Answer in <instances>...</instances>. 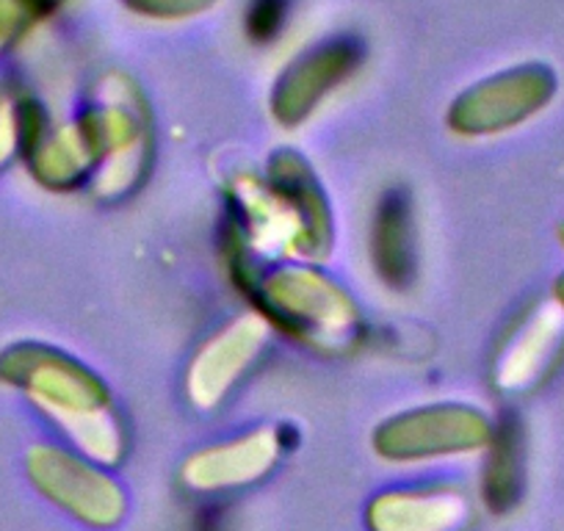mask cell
Returning <instances> with one entry per match:
<instances>
[{"mask_svg":"<svg viewBox=\"0 0 564 531\" xmlns=\"http://www.w3.org/2000/svg\"><path fill=\"white\" fill-rule=\"evenodd\" d=\"M221 0H122L130 14L153 23H186L214 12Z\"/></svg>","mask_w":564,"mask_h":531,"instance_id":"cell-16","label":"cell"},{"mask_svg":"<svg viewBox=\"0 0 564 531\" xmlns=\"http://www.w3.org/2000/svg\"><path fill=\"white\" fill-rule=\"evenodd\" d=\"M474 514L468 490L457 481L395 485L368 501V531H465Z\"/></svg>","mask_w":564,"mask_h":531,"instance_id":"cell-11","label":"cell"},{"mask_svg":"<svg viewBox=\"0 0 564 531\" xmlns=\"http://www.w3.org/2000/svg\"><path fill=\"white\" fill-rule=\"evenodd\" d=\"M368 258L388 289L406 291L415 280V210L404 188H388L377 199L368 227Z\"/></svg>","mask_w":564,"mask_h":531,"instance_id":"cell-12","label":"cell"},{"mask_svg":"<svg viewBox=\"0 0 564 531\" xmlns=\"http://www.w3.org/2000/svg\"><path fill=\"white\" fill-rule=\"evenodd\" d=\"M289 432V426H252L241 435L210 443L183 463L181 481L199 496H221L258 485L294 446Z\"/></svg>","mask_w":564,"mask_h":531,"instance_id":"cell-8","label":"cell"},{"mask_svg":"<svg viewBox=\"0 0 564 531\" xmlns=\"http://www.w3.org/2000/svg\"><path fill=\"white\" fill-rule=\"evenodd\" d=\"M227 225L254 254L322 263L333 252V210L311 164L276 150L263 175H238L227 194Z\"/></svg>","mask_w":564,"mask_h":531,"instance_id":"cell-2","label":"cell"},{"mask_svg":"<svg viewBox=\"0 0 564 531\" xmlns=\"http://www.w3.org/2000/svg\"><path fill=\"white\" fill-rule=\"evenodd\" d=\"M558 95V78L547 64L529 62L492 73L459 91L446 124L463 139H492L540 117Z\"/></svg>","mask_w":564,"mask_h":531,"instance_id":"cell-5","label":"cell"},{"mask_svg":"<svg viewBox=\"0 0 564 531\" xmlns=\"http://www.w3.org/2000/svg\"><path fill=\"white\" fill-rule=\"evenodd\" d=\"M556 238H558V247L564 249V221H562V225L556 227Z\"/></svg>","mask_w":564,"mask_h":531,"instance_id":"cell-19","label":"cell"},{"mask_svg":"<svg viewBox=\"0 0 564 531\" xmlns=\"http://www.w3.org/2000/svg\"><path fill=\"white\" fill-rule=\"evenodd\" d=\"M238 294L271 329L318 355H349L366 338V322L344 285L316 263H258Z\"/></svg>","mask_w":564,"mask_h":531,"instance_id":"cell-3","label":"cell"},{"mask_svg":"<svg viewBox=\"0 0 564 531\" xmlns=\"http://www.w3.org/2000/svg\"><path fill=\"white\" fill-rule=\"evenodd\" d=\"M0 384L25 395L75 448L102 468L128 454V426L113 408L108 384L69 351L42 340H18L0 349Z\"/></svg>","mask_w":564,"mask_h":531,"instance_id":"cell-1","label":"cell"},{"mask_svg":"<svg viewBox=\"0 0 564 531\" xmlns=\"http://www.w3.org/2000/svg\"><path fill=\"white\" fill-rule=\"evenodd\" d=\"M271 327L258 313H243L210 335L194 355L186 373V393L194 408L214 410L225 402L249 368L260 360Z\"/></svg>","mask_w":564,"mask_h":531,"instance_id":"cell-9","label":"cell"},{"mask_svg":"<svg viewBox=\"0 0 564 531\" xmlns=\"http://www.w3.org/2000/svg\"><path fill=\"white\" fill-rule=\"evenodd\" d=\"M496 421L474 404L441 402L412 408L382 421L371 448L390 465H432L485 454Z\"/></svg>","mask_w":564,"mask_h":531,"instance_id":"cell-4","label":"cell"},{"mask_svg":"<svg viewBox=\"0 0 564 531\" xmlns=\"http://www.w3.org/2000/svg\"><path fill=\"white\" fill-rule=\"evenodd\" d=\"M564 355V311L556 302H534L503 333L492 382L501 393H525L551 377Z\"/></svg>","mask_w":564,"mask_h":531,"instance_id":"cell-10","label":"cell"},{"mask_svg":"<svg viewBox=\"0 0 564 531\" xmlns=\"http://www.w3.org/2000/svg\"><path fill=\"white\" fill-rule=\"evenodd\" d=\"M25 476L47 503L86 529L111 531L128 514V496L108 468L64 443H34L25 454Z\"/></svg>","mask_w":564,"mask_h":531,"instance_id":"cell-6","label":"cell"},{"mask_svg":"<svg viewBox=\"0 0 564 531\" xmlns=\"http://www.w3.org/2000/svg\"><path fill=\"white\" fill-rule=\"evenodd\" d=\"M285 20H289V0H249L243 25H247L249 40L269 45L282 34Z\"/></svg>","mask_w":564,"mask_h":531,"instance_id":"cell-17","label":"cell"},{"mask_svg":"<svg viewBox=\"0 0 564 531\" xmlns=\"http://www.w3.org/2000/svg\"><path fill=\"white\" fill-rule=\"evenodd\" d=\"M525 492V430L518 415L496 421L479 474V498L490 514L518 509Z\"/></svg>","mask_w":564,"mask_h":531,"instance_id":"cell-13","label":"cell"},{"mask_svg":"<svg viewBox=\"0 0 564 531\" xmlns=\"http://www.w3.org/2000/svg\"><path fill=\"white\" fill-rule=\"evenodd\" d=\"M51 128L45 108L20 86L0 89V172L14 159H25L31 148Z\"/></svg>","mask_w":564,"mask_h":531,"instance_id":"cell-14","label":"cell"},{"mask_svg":"<svg viewBox=\"0 0 564 531\" xmlns=\"http://www.w3.org/2000/svg\"><path fill=\"white\" fill-rule=\"evenodd\" d=\"M553 302L564 311V272L553 280Z\"/></svg>","mask_w":564,"mask_h":531,"instance_id":"cell-18","label":"cell"},{"mask_svg":"<svg viewBox=\"0 0 564 531\" xmlns=\"http://www.w3.org/2000/svg\"><path fill=\"white\" fill-rule=\"evenodd\" d=\"M362 58L366 47L355 36H333L300 53L274 80L269 100L271 117L282 128L307 122L329 95H335L360 69Z\"/></svg>","mask_w":564,"mask_h":531,"instance_id":"cell-7","label":"cell"},{"mask_svg":"<svg viewBox=\"0 0 564 531\" xmlns=\"http://www.w3.org/2000/svg\"><path fill=\"white\" fill-rule=\"evenodd\" d=\"M67 0H0V62Z\"/></svg>","mask_w":564,"mask_h":531,"instance_id":"cell-15","label":"cell"}]
</instances>
